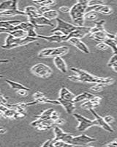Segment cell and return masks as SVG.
Masks as SVG:
<instances>
[{
    "label": "cell",
    "mask_w": 117,
    "mask_h": 147,
    "mask_svg": "<svg viewBox=\"0 0 117 147\" xmlns=\"http://www.w3.org/2000/svg\"><path fill=\"white\" fill-rule=\"evenodd\" d=\"M89 1L80 0L78 1L75 5L70 8V15L72 18L74 25L76 27H84L85 22V14L86 13V10L88 7Z\"/></svg>",
    "instance_id": "cell-1"
},
{
    "label": "cell",
    "mask_w": 117,
    "mask_h": 147,
    "mask_svg": "<svg viewBox=\"0 0 117 147\" xmlns=\"http://www.w3.org/2000/svg\"><path fill=\"white\" fill-rule=\"evenodd\" d=\"M71 71L75 72L76 75L80 78L81 82H89V83L102 84L104 85H111L114 82V80L110 77H100L94 76L88 72L77 68H71Z\"/></svg>",
    "instance_id": "cell-2"
},
{
    "label": "cell",
    "mask_w": 117,
    "mask_h": 147,
    "mask_svg": "<svg viewBox=\"0 0 117 147\" xmlns=\"http://www.w3.org/2000/svg\"><path fill=\"white\" fill-rule=\"evenodd\" d=\"M37 40H38V38H30L28 36L25 38H15L12 35H8L5 40V44L2 46V48L5 49H10L15 47L25 46Z\"/></svg>",
    "instance_id": "cell-3"
},
{
    "label": "cell",
    "mask_w": 117,
    "mask_h": 147,
    "mask_svg": "<svg viewBox=\"0 0 117 147\" xmlns=\"http://www.w3.org/2000/svg\"><path fill=\"white\" fill-rule=\"evenodd\" d=\"M73 116L78 121L77 130L79 132H84L93 126H99L98 122L96 119L91 120V119H87V118L84 117V116L78 113H73Z\"/></svg>",
    "instance_id": "cell-4"
},
{
    "label": "cell",
    "mask_w": 117,
    "mask_h": 147,
    "mask_svg": "<svg viewBox=\"0 0 117 147\" xmlns=\"http://www.w3.org/2000/svg\"><path fill=\"white\" fill-rule=\"evenodd\" d=\"M56 21H57V26L54 29V30H52L51 31L52 33L57 32V31H59V32H62L64 35L67 36V35H70L71 32H72L73 31H75V30H76L78 28V27H76V26H75L74 24L68 23V22L62 20L61 18H57Z\"/></svg>",
    "instance_id": "cell-5"
},
{
    "label": "cell",
    "mask_w": 117,
    "mask_h": 147,
    "mask_svg": "<svg viewBox=\"0 0 117 147\" xmlns=\"http://www.w3.org/2000/svg\"><path fill=\"white\" fill-rule=\"evenodd\" d=\"M31 71L35 75L39 77H42V78H48L53 73V71L49 65L41 63L32 66Z\"/></svg>",
    "instance_id": "cell-6"
},
{
    "label": "cell",
    "mask_w": 117,
    "mask_h": 147,
    "mask_svg": "<svg viewBox=\"0 0 117 147\" xmlns=\"http://www.w3.org/2000/svg\"><path fill=\"white\" fill-rule=\"evenodd\" d=\"M92 27H78L76 30L67 35L65 41H68L70 38H78L81 39L86 35H89L91 33Z\"/></svg>",
    "instance_id": "cell-7"
},
{
    "label": "cell",
    "mask_w": 117,
    "mask_h": 147,
    "mask_svg": "<svg viewBox=\"0 0 117 147\" xmlns=\"http://www.w3.org/2000/svg\"><path fill=\"white\" fill-rule=\"evenodd\" d=\"M95 140V138L83 134L78 136H73L70 140V144H72L73 146H86Z\"/></svg>",
    "instance_id": "cell-8"
},
{
    "label": "cell",
    "mask_w": 117,
    "mask_h": 147,
    "mask_svg": "<svg viewBox=\"0 0 117 147\" xmlns=\"http://www.w3.org/2000/svg\"><path fill=\"white\" fill-rule=\"evenodd\" d=\"M0 110H1V115H2V116H4L5 118L18 119V118H24L26 116L25 112H17L16 110H13V109L8 108V107L3 105H1Z\"/></svg>",
    "instance_id": "cell-9"
},
{
    "label": "cell",
    "mask_w": 117,
    "mask_h": 147,
    "mask_svg": "<svg viewBox=\"0 0 117 147\" xmlns=\"http://www.w3.org/2000/svg\"><path fill=\"white\" fill-rule=\"evenodd\" d=\"M54 133H55V138H54V139H53V141L62 140V141H64V142L70 144V140H71L72 138L73 137L72 135L64 132L60 127H57V126L54 127Z\"/></svg>",
    "instance_id": "cell-10"
},
{
    "label": "cell",
    "mask_w": 117,
    "mask_h": 147,
    "mask_svg": "<svg viewBox=\"0 0 117 147\" xmlns=\"http://www.w3.org/2000/svg\"><path fill=\"white\" fill-rule=\"evenodd\" d=\"M89 38L96 41H100L101 43V42H105L107 39H115V35L109 33L106 30H104L96 33L91 34L89 35Z\"/></svg>",
    "instance_id": "cell-11"
},
{
    "label": "cell",
    "mask_w": 117,
    "mask_h": 147,
    "mask_svg": "<svg viewBox=\"0 0 117 147\" xmlns=\"http://www.w3.org/2000/svg\"><path fill=\"white\" fill-rule=\"evenodd\" d=\"M29 22L32 23L35 28H39V27H43L44 26H50V27H54V24L52 23L51 21L49 20L48 18L44 17L43 16H40L36 18H32L29 19Z\"/></svg>",
    "instance_id": "cell-12"
},
{
    "label": "cell",
    "mask_w": 117,
    "mask_h": 147,
    "mask_svg": "<svg viewBox=\"0 0 117 147\" xmlns=\"http://www.w3.org/2000/svg\"><path fill=\"white\" fill-rule=\"evenodd\" d=\"M90 11H94L96 13H100L104 14V15H110L112 13V8L108 6V5H99L92 6V7H88L86 10V13Z\"/></svg>",
    "instance_id": "cell-13"
},
{
    "label": "cell",
    "mask_w": 117,
    "mask_h": 147,
    "mask_svg": "<svg viewBox=\"0 0 117 147\" xmlns=\"http://www.w3.org/2000/svg\"><path fill=\"white\" fill-rule=\"evenodd\" d=\"M90 112L92 113V115H94V117L95 118L96 120L97 121V122H98V124L100 127H101L102 129H105V130L108 131V132H114V129H113L112 127H110L108 124H107V123L105 122V121L104 120V118L101 117L100 115H99V114H97V113H96L95 110H94V109H91Z\"/></svg>",
    "instance_id": "cell-14"
},
{
    "label": "cell",
    "mask_w": 117,
    "mask_h": 147,
    "mask_svg": "<svg viewBox=\"0 0 117 147\" xmlns=\"http://www.w3.org/2000/svg\"><path fill=\"white\" fill-rule=\"evenodd\" d=\"M23 11L26 13V16L29 17V19L36 18L40 16H42V14L40 13V11H39L38 7H35L34 5L27 6V7H25Z\"/></svg>",
    "instance_id": "cell-15"
},
{
    "label": "cell",
    "mask_w": 117,
    "mask_h": 147,
    "mask_svg": "<svg viewBox=\"0 0 117 147\" xmlns=\"http://www.w3.org/2000/svg\"><path fill=\"white\" fill-rule=\"evenodd\" d=\"M57 100L59 102L61 105L64 108V110H66V112L68 114L73 113V112L75 111V109H76V107L75 105V102L73 101L65 100V99H61L59 97H58V99Z\"/></svg>",
    "instance_id": "cell-16"
},
{
    "label": "cell",
    "mask_w": 117,
    "mask_h": 147,
    "mask_svg": "<svg viewBox=\"0 0 117 147\" xmlns=\"http://www.w3.org/2000/svg\"><path fill=\"white\" fill-rule=\"evenodd\" d=\"M70 42V44L73 45L74 47H75L77 49H78L79 50L81 51L82 52H84L85 54H88L89 53V49L88 48L86 45L84 44V42L82 41L80 39L78 38H70V40H68Z\"/></svg>",
    "instance_id": "cell-17"
},
{
    "label": "cell",
    "mask_w": 117,
    "mask_h": 147,
    "mask_svg": "<svg viewBox=\"0 0 117 147\" xmlns=\"http://www.w3.org/2000/svg\"><path fill=\"white\" fill-rule=\"evenodd\" d=\"M102 100V98L100 96H94L93 99L88 100L87 102H84V104L81 105V108L86 109V110H89L91 109H94V107H97L100 105V101Z\"/></svg>",
    "instance_id": "cell-18"
},
{
    "label": "cell",
    "mask_w": 117,
    "mask_h": 147,
    "mask_svg": "<svg viewBox=\"0 0 117 147\" xmlns=\"http://www.w3.org/2000/svg\"><path fill=\"white\" fill-rule=\"evenodd\" d=\"M18 2L14 0V1H4L0 4V12H3L5 10H17L18 6H17Z\"/></svg>",
    "instance_id": "cell-19"
},
{
    "label": "cell",
    "mask_w": 117,
    "mask_h": 147,
    "mask_svg": "<svg viewBox=\"0 0 117 147\" xmlns=\"http://www.w3.org/2000/svg\"><path fill=\"white\" fill-rule=\"evenodd\" d=\"M54 62L55 64L56 67L57 69L60 71L62 73L65 74L67 72V64H66L65 61L64 60V59L62 57H54Z\"/></svg>",
    "instance_id": "cell-20"
},
{
    "label": "cell",
    "mask_w": 117,
    "mask_h": 147,
    "mask_svg": "<svg viewBox=\"0 0 117 147\" xmlns=\"http://www.w3.org/2000/svg\"><path fill=\"white\" fill-rule=\"evenodd\" d=\"M38 38L43 39V40H46L49 42H63L65 41L66 38L67 36L66 35H64V36H58V35H49V36H46V35H38Z\"/></svg>",
    "instance_id": "cell-21"
},
{
    "label": "cell",
    "mask_w": 117,
    "mask_h": 147,
    "mask_svg": "<svg viewBox=\"0 0 117 147\" xmlns=\"http://www.w3.org/2000/svg\"><path fill=\"white\" fill-rule=\"evenodd\" d=\"M59 98L62 99H65L68 101H73L75 98V96L70 92L67 88L62 87L59 92Z\"/></svg>",
    "instance_id": "cell-22"
},
{
    "label": "cell",
    "mask_w": 117,
    "mask_h": 147,
    "mask_svg": "<svg viewBox=\"0 0 117 147\" xmlns=\"http://www.w3.org/2000/svg\"><path fill=\"white\" fill-rule=\"evenodd\" d=\"M70 51V48L67 47H60L57 48H54V51L52 52L51 57H62L63 55H67Z\"/></svg>",
    "instance_id": "cell-23"
},
{
    "label": "cell",
    "mask_w": 117,
    "mask_h": 147,
    "mask_svg": "<svg viewBox=\"0 0 117 147\" xmlns=\"http://www.w3.org/2000/svg\"><path fill=\"white\" fill-rule=\"evenodd\" d=\"M21 22L19 20H9V21H2L0 22V27L1 28H5L7 30L13 29L18 26Z\"/></svg>",
    "instance_id": "cell-24"
},
{
    "label": "cell",
    "mask_w": 117,
    "mask_h": 147,
    "mask_svg": "<svg viewBox=\"0 0 117 147\" xmlns=\"http://www.w3.org/2000/svg\"><path fill=\"white\" fill-rule=\"evenodd\" d=\"M0 16L4 17H10L15 16H26V13L24 11H21L17 9V10H9L0 12Z\"/></svg>",
    "instance_id": "cell-25"
},
{
    "label": "cell",
    "mask_w": 117,
    "mask_h": 147,
    "mask_svg": "<svg viewBox=\"0 0 117 147\" xmlns=\"http://www.w3.org/2000/svg\"><path fill=\"white\" fill-rule=\"evenodd\" d=\"M5 82H7V83L10 85V87L12 88L15 90L16 91L20 90H27V91H29V90H30V89L27 88L26 86L22 85V84L19 83V82H15V81H12L10 80H6Z\"/></svg>",
    "instance_id": "cell-26"
},
{
    "label": "cell",
    "mask_w": 117,
    "mask_h": 147,
    "mask_svg": "<svg viewBox=\"0 0 117 147\" xmlns=\"http://www.w3.org/2000/svg\"><path fill=\"white\" fill-rule=\"evenodd\" d=\"M94 96H94L93 94H90L89 92H84V93H82L79 95L75 96V98L74 99L73 102L76 103V102H82V101L84 100H90V99H93Z\"/></svg>",
    "instance_id": "cell-27"
},
{
    "label": "cell",
    "mask_w": 117,
    "mask_h": 147,
    "mask_svg": "<svg viewBox=\"0 0 117 147\" xmlns=\"http://www.w3.org/2000/svg\"><path fill=\"white\" fill-rule=\"evenodd\" d=\"M54 111L55 110L53 108H49L48 110H45L40 115H37L36 119H43V120H50V119H51V115Z\"/></svg>",
    "instance_id": "cell-28"
},
{
    "label": "cell",
    "mask_w": 117,
    "mask_h": 147,
    "mask_svg": "<svg viewBox=\"0 0 117 147\" xmlns=\"http://www.w3.org/2000/svg\"><path fill=\"white\" fill-rule=\"evenodd\" d=\"M8 35H12V36L15 38H25L28 36V33H27V31L22 30H14V31L9 32Z\"/></svg>",
    "instance_id": "cell-29"
},
{
    "label": "cell",
    "mask_w": 117,
    "mask_h": 147,
    "mask_svg": "<svg viewBox=\"0 0 117 147\" xmlns=\"http://www.w3.org/2000/svg\"><path fill=\"white\" fill-rule=\"evenodd\" d=\"M105 23V22L104 20H101L100 22H97L94 23V27H92V30H91V34L96 33V32H100V31H104L105 28H104V24Z\"/></svg>",
    "instance_id": "cell-30"
},
{
    "label": "cell",
    "mask_w": 117,
    "mask_h": 147,
    "mask_svg": "<svg viewBox=\"0 0 117 147\" xmlns=\"http://www.w3.org/2000/svg\"><path fill=\"white\" fill-rule=\"evenodd\" d=\"M44 17H45L46 18H48L49 20L51 21L53 19H57L58 18V16H59V13L57 10H50L49 11L45 12V13H43Z\"/></svg>",
    "instance_id": "cell-31"
},
{
    "label": "cell",
    "mask_w": 117,
    "mask_h": 147,
    "mask_svg": "<svg viewBox=\"0 0 117 147\" xmlns=\"http://www.w3.org/2000/svg\"><path fill=\"white\" fill-rule=\"evenodd\" d=\"M35 5H37L39 7H49L54 6L57 4L56 1L52 0H47V1H33Z\"/></svg>",
    "instance_id": "cell-32"
},
{
    "label": "cell",
    "mask_w": 117,
    "mask_h": 147,
    "mask_svg": "<svg viewBox=\"0 0 117 147\" xmlns=\"http://www.w3.org/2000/svg\"><path fill=\"white\" fill-rule=\"evenodd\" d=\"M54 51V48H47L44 49L40 51L38 54V57L41 58H45V57H50L52 52Z\"/></svg>",
    "instance_id": "cell-33"
},
{
    "label": "cell",
    "mask_w": 117,
    "mask_h": 147,
    "mask_svg": "<svg viewBox=\"0 0 117 147\" xmlns=\"http://www.w3.org/2000/svg\"><path fill=\"white\" fill-rule=\"evenodd\" d=\"M104 43H105L109 47L112 49L114 54H117V44L114 39H107Z\"/></svg>",
    "instance_id": "cell-34"
},
{
    "label": "cell",
    "mask_w": 117,
    "mask_h": 147,
    "mask_svg": "<svg viewBox=\"0 0 117 147\" xmlns=\"http://www.w3.org/2000/svg\"><path fill=\"white\" fill-rule=\"evenodd\" d=\"M85 20L88 21H95L97 18H98V13L94 11H90L88 12L85 14Z\"/></svg>",
    "instance_id": "cell-35"
},
{
    "label": "cell",
    "mask_w": 117,
    "mask_h": 147,
    "mask_svg": "<svg viewBox=\"0 0 117 147\" xmlns=\"http://www.w3.org/2000/svg\"><path fill=\"white\" fill-rule=\"evenodd\" d=\"M54 147H74L75 146L70 144L68 143L64 142L62 140H58V141H53Z\"/></svg>",
    "instance_id": "cell-36"
},
{
    "label": "cell",
    "mask_w": 117,
    "mask_h": 147,
    "mask_svg": "<svg viewBox=\"0 0 117 147\" xmlns=\"http://www.w3.org/2000/svg\"><path fill=\"white\" fill-rule=\"evenodd\" d=\"M104 3H105L104 1H100V0H91L88 2V7H92V6L99 5H104Z\"/></svg>",
    "instance_id": "cell-37"
},
{
    "label": "cell",
    "mask_w": 117,
    "mask_h": 147,
    "mask_svg": "<svg viewBox=\"0 0 117 147\" xmlns=\"http://www.w3.org/2000/svg\"><path fill=\"white\" fill-rule=\"evenodd\" d=\"M27 33H28V37L34 38H37V37H38V34L35 32V27H32V28L29 29V30L27 31Z\"/></svg>",
    "instance_id": "cell-38"
},
{
    "label": "cell",
    "mask_w": 117,
    "mask_h": 147,
    "mask_svg": "<svg viewBox=\"0 0 117 147\" xmlns=\"http://www.w3.org/2000/svg\"><path fill=\"white\" fill-rule=\"evenodd\" d=\"M96 48H97V49H99V50L105 51L107 50L109 48V47L107 44H105V43H104V42H101V43H100V44H98L96 46Z\"/></svg>",
    "instance_id": "cell-39"
},
{
    "label": "cell",
    "mask_w": 117,
    "mask_h": 147,
    "mask_svg": "<svg viewBox=\"0 0 117 147\" xmlns=\"http://www.w3.org/2000/svg\"><path fill=\"white\" fill-rule=\"evenodd\" d=\"M105 85H102V84H95V85L91 87V90H93V91H100V90H102L104 87H105Z\"/></svg>",
    "instance_id": "cell-40"
},
{
    "label": "cell",
    "mask_w": 117,
    "mask_h": 147,
    "mask_svg": "<svg viewBox=\"0 0 117 147\" xmlns=\"http://www.w3.org/2000/svg\"><path fill=\"white\" fill-rule=\"evenodd\" d=\"M45 94L40 91H37L36 93H35L33 95L34 99H35V100H38V99H42V98H43V97H45Z\"/></svg>",
    "instance_id": "cell-41"
},
{
    "label": "cell",
    "mask_w": 117,
    "mask_h": 147,
    "mask_svg": "<svg viewBox=\"0 0 117 147\" xmlns=\"http://www.w3.org/2000/svg\"><path fill=\"white\" fill-rule=\"evenodd\" d=\"M116 62H117V54H114L112 57H110L108 63V65L109 67H111L113 64L115 63Z\"/></svg>",
    "instance_id": "cell-42"
},
{
    "label": "cell",
    "mask_w": 117,
    "mask_h": 147,
    "mask_svg": "<svg viewBox=\"0 0 117 147\" xmlns=\"http://www.w3.org/2000/svg\"><path fill=\"white\" fill-rule=\"evenodd\" d=\"M68 80H70V81H73V82H81L80 80V78L78 75H73V76H69Z\"/></svg>",
    "instance_id": "cell-43"
},
{
    "label": "cell",
    "mask_w": 117,
    "mask_h": 147,
    "mask_svg": "<svg viewBox=\"0 0 117 147\" xmlns=\"http://www.w3.org/2000/svg\"><path fill=\"white\" fill-rule=\"evenodd\" d=\"M41 147H54V144H53V140L51 139H49L47 140Z\"/></svg>",
    "instance_id": "cell-44"
},
{
    "label": "cell",
    "mask_w": 117,
    "mask_h": 147,
    "mask_svg": "<svg viewBox=\"0 0 117 147\" xmlns=\"http://www.w3.org/2000/svg\"><path fill=\"white\" fill-rule=\"evenodd\" d=\"M58 11L62 12V13H70V8L66 5H63V6H61L59 8H58Z\"/></svg>",
    "instance_id": "cell-45"
},
{
    "label": "cell",
    "mask_w": 117,
    "mask_h": 147,
    "mask_svg": "<svg viewBox=\"0 0 117 147\" xmlns=\"http://www.w3.org/2000/svg\"><path fill=\"white\" fill-rule=\"evenodd\" d=\"M104 120L105 121V122L107 123V124H110V123H112V122L114 121V118L111 115H106L104 117Z\"/></svg>",
    "instance_id": "cell-46"
},
{
    "label": "cell",
    "mask_w": 117,
    "mask_h": 147,
    "mask_svg": "<svg viewBox=\"0 0 117 147\" xmlns=\"http://www.w3.org/2000/svg\"><path fill=\"white\" fill-rule=\"evenodd\" d=\"M59 115H58V113L57 112V111H54V113H53V114H52V115H51V119L53 121H54V122H56L57 121V120H58V119H59Z\"/></svg>",
    "instance_id": "cell-47"
},
{
    "label": "cell",
    "mask_w": 117,
    "mask_h": 147,
    "mask_svg": "<svg viewBox=\"0 0 117 147\" xmlns=\"http://www.w3.org/2000/svg\"><path fill=\"white\" fill-rule=\"evenodd\" d=\"M17 94H19V95L21 96H26L28 94V91L25 90H20L17 91Z\"/></svg>",
    "instance_id": "cell-48"
},
{
    "label": "cell",
    "mask_w": 117,
    "mask_h": 147,
    "mask_svg": "<svg viewBox=\"0 0 117 147\" xmlns=\"http://www.w3.org/2000/svg\"><path fill=\"white\" fill-rule=\"evenodd\" d=\"M104 147H117V142L116 140H114L112 142L109 143L107 145H105Z\"/></svg>",
    "instance_id": "cell-49"
},
{
    "label": "cell",
    "mask_w": 117,
    "mask_h": 147,
    "mask_svg": "<svg viewBox=\"0 0 117 147\" xmlns=\"http://www.w3.org/2000/svg\"><path fill=\"white\" fill-rule=\"evenodd\" d=\"M0 102H1V105H6L7 103V100L6 98H5L4 97L3 95H1V100H0Z\"/></svg>",
    "instance_id": "cell-50"
},
{
    "label": "cell",
    "mask_w": 117,
    "mask_h": 147,
    "mask_svg": "<svg viewBox=\"0 0 117 147\" xmlns=\"http://www.w3.org/2000/svg\"><path fill=\"white\" fill-rule=\"evenodd\" d=\"M64 122H65V121L63 119H62V118H59V119H58V120L55 122V124H63Z\"/></svg>",
    "instance_id": "cell-51"
},
{
    "label": "cell",
    "mask_w": 117,
    "mask_h": 147,
    "mask_svg": "<svg viewBox=\"0 0 117 147\" xmlns=\"http://www.w3.org/2000/svg\"><path fill=\"white\" fill-rule=\"evenodd\" d=\"M111 68H112V69H114L116 72H117V62H116L115 63L113 64L112 66H111Z\"/></svg>",
    "instance_id": "cell-52"
},
{
    "label": "cell",
    "mask_w": 117,
    "mask_h": 147,
    "mask_svg": "<svg viewBox=\"0 0 117 147\" xmlns=\"http://www.w3.org/2000/svg\"><path fill=\"white\" fill-rule=\"evenodd\" d=\"M6 132H7V131H6V129H5L4 127H1V128H0V133L2 134V135L6 133Z\"/></svg>",
    "instance_id": "cell-53"
},
{
    "label": "cell",
    "mask_w": 117,
    "mask_h": 147,
    "mask_svg": "<svg viewBox=\"0 0 117 147\" xmlns=\"http://www.w3.org/2000/svg\"><path fill=\"white\" fill-rule=\"evenodd\" d=\"M87 147H95V146H89Z\"/></svg>",
    "instance_id": "cell-54"
},
{
    "label": "cell",
    "mask_w": 117,
    "mask_h": 147,
    "mask_svg": "<svg viewBox=\"0 0 117 147\" xmlns=\"http://www.w3.org/2000/svg\"><path fill=\"white\" fill-rule=\"evenodd\" d=\"M116 142H117V139H116Z\"/></svg>",
    "instance_id": "cell-55"
}]
</instances>
